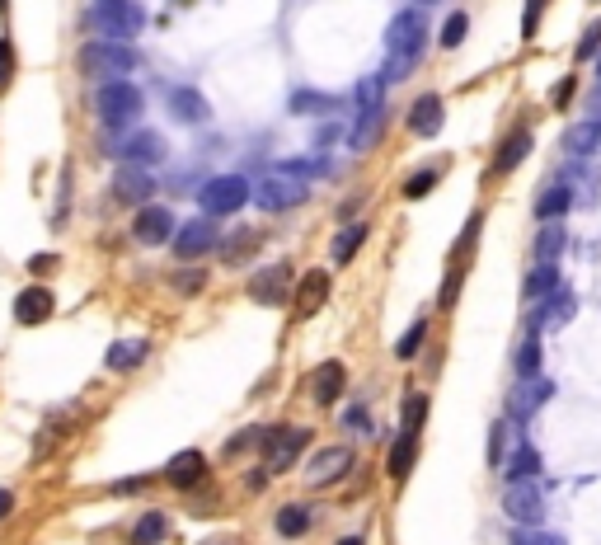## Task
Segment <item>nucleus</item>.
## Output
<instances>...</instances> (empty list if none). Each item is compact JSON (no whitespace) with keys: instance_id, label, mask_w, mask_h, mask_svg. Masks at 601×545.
<instances>
[{"instance_id":"1","label":"nucleus","mask_w":601,"mask_h":545,"mask_svg":"<svg viewBox=\"0 0 601 545\" xmlns=\"http://www.w3.org/2000/svg\"><path fill=\"white\" fill-rule=\"evenodd\" d=\"M137 47L132 43H113V38H94V43H85L76 52V71L85 80H123L127 71H137Z\"/></svg>"},{"instance_id":"16","label":"nucleus","mask_w":601,"mask_h":545,"mask_svg":"<svg viewBox=\"0 0 601 545\" xmlns=\"http://www.w3.org/2000/svg\"><path fill=\"white\" fill-rule=\"evenodd\" d=\"M573 311H578V292H573V287H559V292H550L545 301H536L531 329H536V334H545V329H564L573 320Z\"/></svg>"},{"instance_id":"57","label":"nucleus","mask_w":601,"mask_h":545,"mask_svg":"<svg viewBox=\"0 0 601 545\" xmlns=\"http://www.w3.org/2000/svg\"><path fill=\"white\" fill-rule=\"evenodd\" d=\"M202 545H231V541H202Z\"/></svg>"},{"instance_id":"13","label":"nucleus","mask_w":601,"mask_h":545,"mask_svg":"<svg viewBox=\"0 0 601 545\" xmlns=\"http://www.w3.org/2000/svg\"><path fill=\"white\" fill-rule=\"evenodd\" d=\"M174 231H179V221H174L170 207H160V203H146L137 207V221H132V235H137V245H170Z\"/></svg>"},{"instance_id":"41","label":"nucleus","mask_w":601,"mask_h":545,"mask_svg":"<svg viewBox=\"0 0 601 545\" xmlns=\"http://www.w3.org/2000/svg\"><path fill=\"white\" fill-rule=\"evenodd\" d=\"M287 104H292V113H334L339 109V99H334V94H320V90H296Z\"/></svg>"},{"instance_id":"11","label":"nucleus","mask_w":601,"mask_h":545,"mask_svg":"<svg viewBox=\"0 0 601 545\" xmlns=\"http://www.w3.org/2000/svg\"><path fill=\"white\" fill-rule=\"evenodd\" d=\"M292 287H296L292 264L259 268V273L249 278V301H259V306H287V301H292Z\"/></svg>"},{"instance_id":"43","label":"nucleus","mask_w":601,"mask_h":545,"mask_svg":"<svg viewBox=\"0 0 601 545\" xmlns=\"http://www.w3.org/2000/svg\"><path fill=\"white\" fill-rule=\"evenodd\" d=\"M597 57H601V19H592L573 43V62H597Z\"/></svg>"},{"instance_id":"27","label":"nucleus","mask_w":601,"mask_h":545,"mask_svg":"<svg viewBox=\"0 0 601 545\" xmlns=\"http://www.w3.org/2000/svg\"><path fill=\"white\" fill-rule=\"evenodd\" d=\"M414 461H418V433H395V442H390V452H386V475L395 484H404Z\"/></svg>"},{"instance_id":"51","label":"nucleus","mask_w":601,"mask_h":545,"mask_svg":"<svg viewBox=\"0 0 601 545\" xmlns=\"http://www.w3.org/2000/svg\"><path fill=\"white\" fill-rule=\"evenodd\" d=\"M343 423H348V428H353V433H371V414L362 405H353L348 409V414H343Z\"/></svg>"},{"instance_id":"12","label":"nucleus","mask_w":601,"mask_h":545,"mask_svg":"<svg viewBox=\"0 0 601 545\" xmlns=\"http://www.w3.org/2000/svg\"><path fill=\"white\" fill-rule=\"evenodd\" d=\"M442 123H447V99H442L437 90H423L414 104H409V113H404L409 137H423V141L437 137V132H442Z\"/></svg>"},{"instance_id":"20","label":"nucleus","mask_w":601,"mask_h":545,"mask_svg":"<svg viewBox=\"0 0 601 545\" xmlns=\"http://www.w3.org/2000/svg\"><path fill=\"white\" fill-rule=\"evenodd\" d=\"M348 470H353V447H324V452H315V461L306 466V484L324 489V484L343 480Z\"/></svg>"},{"instance_id":"44","label":"nucleus","mask_w":601,"mask_h":545,"mask_svg":"<svg viewBox=\"0 0 601 545\" xmlns=\"http://www.w3.org/2000/svg\"><path fill=\"white\" fill-rule=\"evenodd\" d=\"M503 461H508V419H498L489 428V466L503 470Z\"/></svg>"},{"instance_id":"50","label":"nucleus","mask_w":601,"mask_h":545,"mask_svg":"<svg viewBox=\"0 0 601 545\" xmlns=\"http://www.w3.org/2000/svg\"><path fill=\"white\" fill-rule=\"evenodd\" d=\"M137 489H151V475H132V480H113V484H108V494H113V499L137 494Z\"/></svg>"},{"instance_id":"46","label":"nucleus","mask_w":601,"mask_h":545,"mask_svg":"<svg viewBox=\"0 0 601 545\" xmlns=\"http://www.w3.org/2000/svg\"><path fill=\"white\" fill-rule=\"evenodd\" d=\"M15 66H19V62H15V43L0 33V94L15 85Z\"/></svg>"},{"instance_id":"53","label":"nucleus","mask_w":601,"mask_h":545,"mask_svg":"<svg viewBox=\"0 0 601 545\" xmlns=\"http://www.w3.org/2000/svg\"><path fill=\"white\" fill-rule=\"evenodd\" d=\"M43 268H57V254H33V259H29V273H43Z\"/></svg>"},{"instance_id":"47","label":"nucleus","mask_w":601,"mask_h":545,"mask_svg":"<svg viewBox=\"0 0 601 545\" xmlns=\"http://www.w3.org/2000/svg\"><path fill=\"white\" fill-rule=\"evenodd\" d=\"M545 5H550V0H526V5H522V38H536V33H540Z\"/></svg>"},{"instance_id":"42","label":"nucleus","mask_w":601,"mask_h":545,"mask_svg":"<svg viewBox=\"0 0 601 545\" xmlns=\"http://www.w3.org/2000/svg\"><path fill=\"white\" fill-rule=\"evenodd\" d=\"M465 33H470V15H465V10H451L447 24H442V33H437V47L456 52V47L465 43Z\"/></svg>"},{"instance_id":"29","label":"nucleus","mask_w":601,"mask_h":545,"mask_svg":"<svg viewBox=\"0 0 601 545\" xmlns=\"http://www.w3.org/2000/svg\"><path fill=\"white\" fill-rule=\"evenodd\" d=\"M146 358H151V343H146V339H118L104 353V367H108V372H137Z\"/></svg>"},{"instance_id":"23","label":"nucleus","mask_w":601,"mask_h":545,"mask_svg":"<svg viewBox=\"0 0 601 545\" xmlns=\"http://www.w3.org/2000/svg\"><path fill=\"white\" fill-rule=\"evenodd\" d=\"M165 480H170L174 489H184V494L188 489H198V484L207 480V456L202 452H179L170 466H165Z\"/></svg>"},{"instance_id":"26","label":"nucleus","mask_w":601,"mask_h":545,"mask_svg":"<svg viewBox=\"0 0 601 545\" xmlns=\"http://www.w3.org/2000/svg\"><path fill=\"white\" fill-rule=\"evenodd\" d=\"M503 475L508 480H540L545 475V456L536 452V442H517L508 452V461H503Z\"/></svg>"},{"instance_id":"9","label":"nucleus","mask_w":601,"mask_h":545,"mask_svg":"<svg viewBox=\"0 0 601 545\" xmlns=\"http://www.w3.org/2000/svg\"><path fill=\"white\" fill-rule=\"evenodd\" d=\"M550 400H555V381L550 376H517V386L508 390V423H526Z\"/></svg>"},{"instance_id":"54","label":"nucleus","mask_w":601,"mask_h":545,"mask_svg":"<svg viewBox=\"0 0 601 545\" xmlns=\"http://www.w3.org/2000/svg\"><path fill=\"white\" fill-rule=\"evenodd\" d=\"M587 118L601 123V85H592V94H587Z\"/></svg>"},{"instance_id":"59","label":"nucleus","mask_w":601,"mask_h":545,"mask_svg":"<svg viewBox=\"0 0 601 545\" xmlns=\"http://www.w3.org/2000/svg\"><path fill=\"white\" fill-rule=\"evenodd\" d=\"M597 85H601V57H597Z\"/></svg>"},{"instance_id":"38","label":"nucleus","mask_w":601,"mask_h":545,"mask_svg":"<svg viewBox=\"0 0 601 545\" xmlns=\"http://www.w3.org/2000/svg\"><path fill=\"white\" fill-rule=\"evenodd\" d=\"M423 343H428V315H418L414 325L395 339V362H414L418 353H423Z\"/></svg>"},{"instance_id":"19","label":"nucleus","mask_w":601,"mask_h":545,"mask_svg":"<svg viewBox=\"0 0 601 545\" xmlns=\"http://www.w3.org/2000/svg\"><path fill=\"white\" fill-rule=\"evenodd\" d=\"M329 287H334V282H329V273H324V268H306V273H301V282L292 287V306H296V315H301V320L320 315V311H324V301H329Z\"/></svg>"},{"instance_id":"55","label":"nucleus","mask_w":601,"mask_h":545,"mask_svg":"<svg viewBox=\"0 0 601 545\" xmlns=\"http://www.w3.org/2000/svg\"><path fill=\"white\" fill-rule=\"evenodd\" d=\"M15 513V494H10V489H0V517H10Z\"/></svg>"},{"instance_id":"22","label":"nucleus","mask_w":601,"mask_h":545,"mask_svg":"<svg viewBox=\"0 0 601 545\" xmlns=\"http://www.w3.org/2000/svg\"><path fill=\"white\" fill-rule=\"evenodd\" d=\"M52 311H57V296L47 292V287H38V282L15 296V320L19 325H47Z\"/></svg>"},{"instance_id":"37","label":"nucleus","mask_w":601,"mask_h":545,"mask_svg":"<svg viewBox=\"0 0 601 545\" xmlns=\"http://www.w3.org/2000/svg\"><path fill=\"white\" fill-rule=\"evenodd\" d=\"M428 395L423 390H409L404 395V405H400V433H423V423H428Z\"/></svg>"},{"instance_id":"8","label":"nucleus","mask_w":601,"mask_h":545,"mask_svg":"<svg viewBox=\"0 0 601 545\" xmlns=\"http://www.w3.org/2000/svg\"><path fill=\"white\" fill-rule=\"evenodd\" d=\"M503 513H508L517 527H540V522H545V489H540V480H508V489H503Z\"/></svg>"},{"instance_id":"30","label":"nucleus","mask_w":601,"mask_h":545,"mask_svg":"<svg viewBox=\"0 0 601 545\" xmlns=\"http://www.w3.org/2000/svg\"><path fill=\"white\" fill-rule=\"evenodd\" d=\"M367 221H343L339 226V235H334V245H329V254H334V264H353L357 259V250H362V245H367Z\"/></svg>"},{"instance_id":"36","label":"nucleus","mask_w":601,"mask_h":545,"mask_svg":"<svg viewBox=\"0 0 601 545\" xmlns=\"http://www.w3.org/2000/svg\"><path fill=\"white\" fill-rule=\"evenodd\" d=\"M165 536H170V517H165V513H146V517H137V527H132L127 541H132V545H165Z\"/></svg>"},{"instance_id":"28","label":"nucleus","mask_w":601,"mask_h":545,"mask_svg":"<svg viewBox=\"0 0 601 545\" xmlns=\"http://www.w3.org/2000/svg\"><path fill=\"white\" fill-rule=\"evenodd\" d=\"M569 207H578V193H573L569 184H550V188H540L536 193V221H559Z\"/></svg>"},{"instance_id":"6","label":"nucleus","mask_w":601,"mask_h":545,"mask_svg":"<svg viewBox=\"0 0 601 545\" xmlns=\"http://www.w3.org/2000/svg\"><path fill=\"white\" fill-rule=\"evenodd\" d=\"M245 203H254V193H249V179L245 174H212L207 184L198 188V207L202 217H235Z\"/></svg>"},{"instance_id":"7","label":"nucleus","mask_w":601,"mask_h":545,"mask_svg":"<svg viewBox=\"0 0 601 545\" xmlns=\"http://www.w3.org/2000/svg\"><path fill=\"white\" fill-rule=\"evenodd\" d=\"M423 47H428V19L423 10H400V15L386 24V57H400V62H423Z\"/></svg>"},{"instance_id":"25","label":"nucleus","mask_w":601,"mask_h":545,"mask_svg":"<svg viewBox=\"0 0 601 545\" xmlns=\"http://www.w3.org/2000/svg\"><path fill=\"white\" fill-rule=\"evenodd\" d=\"M564 151H569V160H592L601 151V123L597 118H583V123H573L569 132H564Z\"/></svg>"},{"instance_id":"52","label":"nucleus","mask_w":601,"mask_h":545,"mask_svg":"<svg viewBox=\"0 0 601 545\" xmlns=\"http://www.w3.org/2000/svg\"><path fill=\"white\" fill-rule=\"evenodd\" d=\"M188 273H193V278H179L174 287H179V292H202V282H207V273H202V268H188Z\"/></svg>"},{"instance_id":"60","label":"nucleus","mask_w":601,"mask_h":545,"mask_svg":"<svg viewBox=\"0 0 601 545\" xmlns=\"http://www.w3.org/2000/svg\"><path fill=\"white\" fill-rule=\"evenodd\" d=\"M5 5H10V0H0V10H5Z\"/></svg>"},{"instance_id":"2","label":"nucleus","mask_w":601,"mask_h":545,"mask_svg":"<svg viewBox=\"0 0 601 545\" xmlns=\"http://www.w3.org/2000/svg\"><path fill=\"white\" fill-rule=\"evenodd\" d=\"M141 109H146V99H141V90L127 76L104 80L99 94H94V113H99V123H104L108 132H132V127L141 123Z\"/></svg>"},{"instance_id":"18","label":"nucleus","mask_w":601,"mask_h":545,"mask_svg":"<svg viewBox=\"0 0 601 545\" xmlns=\"http://www.w3.org/2000/svg\"><path fill=\"white\" fill-rule=\"evenodd\" d=\"M118 156H123V165H141V170H151V165L165 160V137L151 132V127H132L127 141L118 146Z\"/></svg>"},{"instance_id":"3","label":"nucleus","mask_w":601,"mask_h":545,"mask_svg":"<svg viewBox=\"0 0 601 545\" xmlns=\"http://www.w3.org/2000/svg\"><path fill=\"white\" fill-rule=\"evenodd\" d=\"M310 198V179L301 170H292L287 160L282 165H268V170L259 174V188H254V203L263 207V212H292V207H301Z\"/></svg>"},{"instance_id":"39","label":"nucleus","mask_w":601,"mask_h":545,"mask_svg":"<svg viewBox=\"0 0 601 545\" xmlns=\"http://www.w3.org/2000/svg\"><path fill=\"white\" fill-rule=\"evenodd\" d=\"M259 240H263L259 231H235V240H221L216 250H221V259H226V264H245L249 254L259 250Z\"/></svg>"},{"instance_id":"45","label":"nucleus","mask_w":601,"mask_h":545,"mask_svg":"<svg viewBox=\"0 0 601 545\" xmlns=\"http://www.w3.org/2000/svg\"><path fill=\"white\" fill-rule=\"evenodd\" d=\"M512 545H569L559 531H540V527H517L512 531Z\"/></svg>"},{"instance_id":"48","label":"nucleus","mask_w":601,"mask_h":545,"mask_svg":"<svg viewBox=\"0 0 601 545\" xmlns=\"http://www.w3.org/2000/svg\"><path fill=\"white\" fill-rule=\"evenodd\" d=\"M259 433H263V428H245V433H235L231 442L221 447V456H226V461H235L240 452H249V447H259Z\"/></svg>"},{"instance_id":"5","label":"nucleus","mask_w":601,"mask_h":545,"mask_svg":"<svg viewBox=\"0 0 601 545\" xmlns=\"http://www.w3.org/2000/svg\"><path fill=\"white\" fill-rule=\"evenodd\" d=\"M306 447H310V433L306 428H296V423H273V428H263L259 433V456L268 461L273 475L296 470V461L306 456Z\"/></svg>"},{"instance_id":"56","label":"nucleus","mask_w":601,"mask_h":545,"mask_svg":"<svg viewBox=\"0 0 601 545\" xmlns=\"http://www.w3.org/2000/svg\"><path fill=\"white\" fill-rule=\"evenodd\" d=\"M339 545H367V536H362V531H353V536H343Z\"/></svg>"},{"instance_id":"14","label":"nucleus","mask_w":601,"mask_h":545,"mask_svg":"<svg viewBox=\"0 0 601 545\" xmlns=\"http://www.w3.org/2000/svg\"><path fill=\"white\" fill-rule=\"evenodd\" d=\"M113 198L127 207H146L155 198V174L141 165H118L113 170Z\"/></svg>"},{"instance_id":"32","label":"nucleus","mask_w":601,"mask_h":545,"mask_svg":"<svg viewBox=\"0 0 601 545\" xmlns=\"http://www.w3.org/2000/svg\"><path fill=\"white\" fill-rule=\"evenodd\" d=\"M381 127H386V104L381 109H357V123L348 132V146L353 151H367L371 141H381Z\"/></svg>"},{"instance_id":"24","label":"nucleus","mask_w":601,"mask_h":545,"mask_svg":"<svg viewBox=\"0 0 601 545\" xmlns=\"http://www.w3.org/2000/svg\"><path fill=\"white\" fill-rule=\"evenodd\" d=\"M564 245H569V231H564V221H540L536 240H531V259H536V264H559Z\"/></svg>"},{"instance_id":"4","label":"nucleus","mask_w":601,"mask_h":545,"mask_svg":"<svg viewBox=\"0 0 601 545\" xmlns=\"http://www.w3.org/2000/svg\"><path fill=\"white\" fill-rule=\"evenodd\" d=\"M85 24H90L99 38H113V43H132L141 29H146V10L137 0H94L85 10Z\"/></svg>"},{"instance_id":"49","label":"nucleus","mask_w":601,"mask_h":545,"mask_svg":"<svg viewBox=\"0 0 601 545\" xmlns=\"http://www.w3.org/2000/svg\"><path fill=\"white\" fill-rule=\"evenodd\" d=\"M573 94H578V76H564V80L555 85V94H550V104H555V109H569Z\"/></svg>"},{"instance_id":"35","label":"nucleus","mask_w":601,"mask_h":545,"mask_svg":"<svg viewBox=\"0 0 601 545\" xmlns=\"http://www.w3.org/2000/svg\"><path fill=\"white\" fill-rule=\"evenodd\" d=\"M540 362H545V348H540V334L531 329V334L517 343V353H512V372L517 376H540Z\"/></svg>"},{"instance_id":"21","label":"nucleus","mask_w":601,"mask_h":545,"mask_svg":"<svg viewBox=\"0 0 601 545\" xmlns=\"http://www.w3.org/2000/svg\"><path fill=\"white\" fill-rule=\"evenodd\" d=\"M170 113H174V123H184V127L212 123V104H207V94H202L198 85H179V90H170Z\"/></svg>"},{"instance_id":"17","label":"nucleus","mask_w":601,"mask_h":545,"mask_svg":"<svg viewBox=\"0 0 601 545\" xmlns=\"http://www.w3.org/2000/svg\"><path fill=\"white\" fill-rule=\"evenodd\" d=\"M531 146H536V137H531V127L526 123H517L508 132V137L494 146V165H489V174L494 179H503V174H512V170H522V160L531 156Z\"/></svg>"},{"instance_id":"33","label":"nucleus","mask_w":601,"mask_h":545,"mask_svg":"<svg viewBox=\"0 0 601 545\" xmlns=\"http://www.w3.org/2000/svg\"><path fill=\"white\" fill-rule=\"evenodd\" d=\"M273 531H278L282 541H301L310 531V508L306 503H282L278 517H273Z\"/></svg>"},{"instance_id":"40","label":"nucleus","mask_w":601,"mask_h":545,"mask_svg":"<svg viewBox=\"0 0 601 545\" xmlns=\"http://www.w3.org/2000/svg\"><path fill=\"white\" fill-rule=\"evenodd\" d=\"M386 80H381V71H376V76H362L357 80V90H353V104L357 109H381V104H386Z\"/></svg>"},{"instance_id":"15","label":"nucleus","mask_w":601,"mask_h":545,"mask_svg":"<svg viewBox=\"0 0 601 545\" xmlns=\"http://www.w3.org/2000/svg\"><path fill=\"white\" fill-rule=\"evenodd\" d=\"M348 390V367L339 358H324L320 367H310V400L320 409L339 405V395Z\"/></svg>"},{"instance_id":"34","label":"nucleus","mask_w":601,"mask_h":545,"mask_svg":"<svg viewBox=\"0 0 601 545\" xmlns=\"http://www.w3.org/2000/svg\"><path fill=\"white\" fill-rule=\"evenodd\" d=\"M442 174H447V165H423V170H414V174H409V179L400 184V198H404V203H423L432 188L442 184Z\"/></svg>"},{"instance_id":"58","label":"nucleus","mask_w":601,"mask_h":545,"mask_svg":"<svg viewBox=\"0 0 601 545\" xmlns=\"http://www.w3.org/2000/svg\"><path fill=\"white\" fill-rule=\"evenodd\" d=\"M414 5H437V0H414Z\"/></svg>"},{"instance_id":"10","label":"nucleus","mask_w":601,"mask_h":545,"mask_svg":"<svg viewBox=\"0 0 601 545\" xmlns=\"http://www.w3.org/2000/svg\"><path fill=\"white\" fill-rule=\"evenodd\" d=\"M216 245H221V235H216V221H212V217L184 221V226L174 231V240H170V250H174V259H179V264H188V259H202V254H212Z\"/></svg>"},{"instance_id":"31","label":"nucleus","mask_w":601,"mask_h":545,"mask_svg":"<svg viewBox=\"0 0 601 545\" xmlns=\"http://www.w3.org/2000/svg\"><path fill=\"white\" fill-rule=\"evenodd\" d=\"M564 287V278H559V264H531V273L522 278V296L536 306V301H545L550 292H559Z\"/></svg>"}]
</instances>
